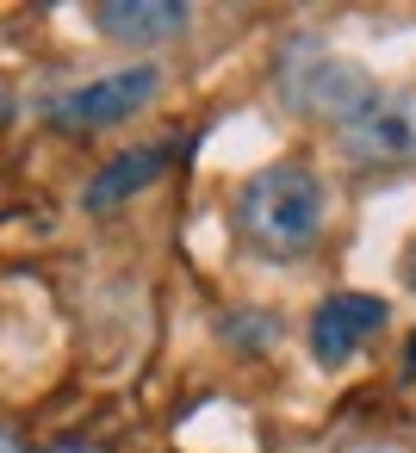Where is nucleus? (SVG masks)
Wrapping results in <instances>:
<instances>
[{"label": "nucleus", "instance_id": "1", "mask_svg": "<svg viewBox=\"0 0 416 453\" xmlns=\"http://www.w3.org/2000/svg\"><path fill=\"white\" fill-rule=\"evenodd\" d=\"M236 224L261 255L298 261L317 249V236L329 224V187L304 162H273L236 193Z\"/></svg>", "mask_w": 416, "mask_h": 453}, {"label": "nucleus", "instance_id": "2", "mask_svg": "<svg viewBox=\"0 0 416 453\" xmlns=\"http://www.w3.org/2000/svg\"><path fill=\"white\" fill-rule=\"evenodd\" d=\"M156 88H162V69L156 63H131V69H112V75H100V81H88V88H75V94H63L57 106H50V125H75V131H112V125H125V119H137L150 100H156Z\"/></svg>", "mask_w": 416, "mask_h": 453}, {"label": "nucleus", "instance_id": "3", "mask_svg": "<svg viewBox=\"0 0 416 453\" xmlns=\"http://www.w3.org/2000/svg\"><path fill=\"white\" fill-rule=\"evenodd\" d=\"M385 298L373 292H329L317 311H311V360L317 366H348L379 329H385Z\"/></svg>", "mask_w": 416, "mask_h": 453}, {"label": "nucleus", "instance_id": "4", "mask_svg": "<svg viewBox=\"0 0 416 453\" xmlns=\"http://www.w3.org/2000/svg\"><path fill=\"white\" fill-rule=\"evenodd\" d=\"M348 156L360 162H410L416 156V100L410 94H373L348 125Z\"/></svg>", "mask_w": 416, "mask_h": 453}, {"label": "nucleus", "instance_id": "5", "mask_svg": "<svg viewBox=\"0 0 416 453\" xmlns=\"http://www.w3.org/2000/svg\"><path fill=\"white\" fill-rule=\"evenodd\" d=\"M187 7L181 0H100L94 7V26L112 38V44H168L187 32Z\"/></svg>", "mask_w": 416, "mask_h": 453}, {"label": "nucleus", "instance_id": "6", "mask_svg": "<svg viewBox=\"0 0 416 453\" xmlns=\"http://www.w3.org/2000/svg\"><path fill=\"white\" fill-rule=\"evenodd\" d=\"M168 143H131L125 156H112L94 180H88V193H81V205L88 211H112V205H125V199H137L143 187H156L162 180V168H168Z\"/></svg>", "mask_w": 416, "mask_h": 453}, {"label": "nucleus", "instance_id": "7", "mask_svg": "<svg viewBox=\"0 0 416 453\" xmlns=\"http://www.w3.org/2000/svg\"><path fill=\"white\" fill-rule=\"evenodd\" d=\"M373 94H379V88H373V75H366L360 63H342V57L311 63V75H304V88H298V100H304L311 112L335 119V125H348V119L373 100Z\"/></svg>", "mask_w": 416, "mask_h": 453}, {"label": "nucleus", "instance_id": "8", "mask_svg": "<svg viewBox=\"0 0 416 453\" xmlns=\"http://www.w3.org/2000/svg\"><path fill=\"white\" fill-rule=\"evenodd\" d=\"M218 335L230 348H243V354H267V348H280V317H267V311H230V317H218Z\"/></svg>", "mask_w": 416, "mask_h": 453}, {"label": "nucleus", "instance_id": "9", "mask_svg": "<svg viewBox=\"0 0 416 453\" xmlns=\"http://www.w3.org/2000/svg\"><path fill=\"white\" fill-rule=\"evenodd\" d=\"M7 119H13V88L0 81V125H7Z\"/></svg>", "mask_w": 416, "mask_h": 453}, {"label": "nucleus", "instance_id": "10", "mask_svg": "<svg viewBox=\"0 0 416 453\" xmlns=\"http://www.w3.org/2000/svg\"><path fill=\"white\" fill-rule=\"evenodd\" d=\"M404 280H410V292H416V249H410V261H404Z\"/></svg>", "mask_w": 416, "mask_h": 453}, {"label": "nucleus", "instance_id": "11", "mask_svg": "<svg viewBox=\"0 0 416 453\" xmlns=\"http://www.w3.org/2000/svg\"><path fill=\"white\" fill-rule=\"evenodd\" d=\"M0 453H19V447H13V441H7V434H0Z\"/></svg>", "mask_w": 416, "mask_h": 453}, {"label": "nucleus", "instance_id": "12", "mask_svg": "<svg viewBox=\"0 0 416 453\" xmlns=\"http://www.w3.org/2000/svg\"><path fill=\"white\" fill-rule=\"evenodd\" d=\"M404 360H410V366H416V342H410V354H404Z\"/></svg>", "mask_w": 416, "mask_h": 453}]
</instances>
